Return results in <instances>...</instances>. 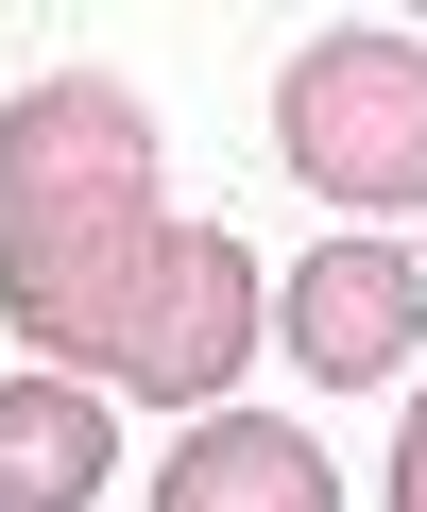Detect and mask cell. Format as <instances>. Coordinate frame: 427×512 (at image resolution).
I'll use <instances>...</instances> for the list:
<instances>
[{
  "instance_id": "cell-6",
  "label": "cell",
  "mask_w": 427,
  "mask_h": 512,
  "mask_svg": "<svg viewBox=\"0 0 427 512\" xmlns=\"http://www.w3.org/2000/svg\"><path fill=\"white\" fill-rule=\"evenodd\" d=\"M103 461H120V427L69 376H0V512H86Z\"/></svg>"
},
{
  "instance_id": "cell-3",
  "label": "cell",
  "mask_w": 427,
  "mask_h": 512,
  "mask_svg": "<svg viewBox=\"0 0 427 512\" xmlns=\"http://www.w3.org/2000/svg\"><path fill=\"white\" fill-rule=\"evenodd\" d=\"M274 103H291V171L325 205H359V222L427 205V52L410 35H308Z\"/></svg>"
},
{
  "instance_id": "cell-7",
  "label": "cell",
  "mask_w": 427,
  "mask_h": 512,
  "mask_svg": "<svg viewBox=\"0 0 427 512\" xmlns=\"http://www.w3.org/2000/svg\"><path fill=\"white\" fill-rule=\"evenodd\" d=\"M393 512H427V410H410V444H393Z\"/></svg>"
},
{
  "instance_id": "cell-4",
  "label": "cell",
  "mask_w": 427,
  "mask_h": 512,
  "mask_svg": "<svg viewBox=\"0 0 427 512\" xmlns=\"http://www.w3.org/2000/svg\"><path fill=\"white\" fill-rule=\"evenodd\" d=\"M410 325H427V291H410L393 239H325L291 274V359L308 376H410Z\"/></svg>"
},
{
  "instance_id": "cell-5",
  "label": "cell",
  "mask_w": 427,
  "mask_h": 512,
  "mask_svg": "<svg viewBox=\"0 0 427 512\" xmlns=\"http://www.w3.org/2000/svg\"><path fill=\"white\" fill-rule=\"evenodd\" d=\"M171 512H342V478H325L308 427L223 410V427H188V444H171Z\"/></svg>"
},
{
  "instance_id": "cell-1",
  "label": "cell",
  "mask_w": 427,
  "mask_h": 512,
  "mask_svg": "<svg viewBox=\"0 0 427 512\" xmlns=\"http://www.w3.org/2000/svg\"><path fill=\"white\" fill-rule=\"evenodd\" d=\"M0 308H18L35 359H86L154 410H205L257 359V256L223 222H137L103 256H0Z\"/></svg>"
},
{
  "instance_id": "cell-2",
  "label": "cell",
  "mask_w": 427,
  "mask_h": 512,
  "mask_svg": "<svg viewBox=\"0 0 427 512\" xmlns=\"http://www.w3.org/2000/svg\"><path fill=\"white\" fill-rule=\"evenodd\" d=\"M154 222V120L103 69H52L35 103H0V256H103Z\"/></svg>"
}]
</instances>
